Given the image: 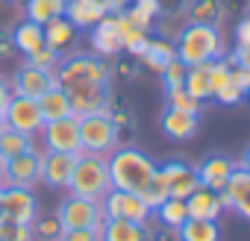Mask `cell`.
Instances as JSON below:
<instances>
[{"instance_id":"7dc6e473","label":"cell","mask_w":250,"mask_h":241,"mask_svg":"<svg viewBox=\"0 0 250 241\" xmlns=\"http://www.w3.org/2000/svg\"><path fill=\"white\" fill-rule=\"evenodd\" d=\"M238 168H244V171L250 174V144H247V150L241 153V162H238Z\"/></svg>"},{"instance_id":"8fae6325","label":"cell","mask_w":250,"mask_h":241,"mask_svg":"<svg viewBox=\"0 0 250 241\" xmlns=\"http://www.w3.org/2000/svg\"><path fill=\"white\" fill-rule=\"evenodd\" d=\"M68 100H71V109L77 118H85V115H97V112H112V91H109V82H91V85H74L65 91Z\"/></svg>"},{"instance_id":"d4e9b609","label":"cell","mask_w":250,"mask_h":241,"mask_svg":"<svg viewBox=\"0 0 250 241\" xmlns=\"http://www.w3.org/2000/svg\"><path fill=\"white\" fill-rule=\"evenodd\" d=\"M12 47L18 50V53H24V56H30V53H36L39 47H44V27L42 24H36V21H21L15 30H12Z\"/></svg>"},{"instance_id":"52a82bcc","label":"cell","mask_w":250,"mask_h":241,"mask_svg":"<svg viewBox=\"0 0 250 241\" xmlns=\"http://www.w3.org/2000/svg\"><path fill=\"white\" fill-rule=\"evenodd\" d=\"M100 206H103V215L112 221V218H118V221H133V223H142V226H147V221H150V206L142 200V194H133V191H118V188H109V194L100 200Z\"/></svg>"},{"instance_id":"e0dca14e","label":"cell","mask_w":250,"mask_h":241,"mask_svg":"<svg viewBox=\"0 0 250 241\" xmlns=\"http://www.w3.org/2000/svg\"><path fill=\"white\" fill-rule=\"evenodd\" d=\"M159 171L165 174V182H168V191H171V197H180V200H186L188 194H194V191L200 188L197 171H194L191 165H186V162H165Z\"/></svg>"},{"instance_id":"603a6c76","label":"cell","mask_w":250,"mask_h":241,"mask_svg":"<svg viewBox=\"0 0 250 241\" xmlns=\"http://www.w3.org/2000/svg\"><path fill=\"white\" fill-rule=\"evenodd\" d=\"M171 59H177V47H174V41L171 39H153L150 36V41H147V47H145V53H142V65L147 68V71H153V74H162V68L171 62Z\"/></svg>"},{"instance_id":"9c48e42d","label":"cell","mask_w":250,"mask_h":241,"mask_svg":"<svg viewBox=\"0 0 250 241\" xmlns=\"http://www.w3.org/2000/svg\"><path fill=\"white\" fill-rule=\"evenodd\" d=\"M39 136H42L44 150L77 153L80 156V118L77 115H68V118H59V120H47Z\"/></svg>"},{"instance_id":"9a60e30c","label":"cell","mask_w":250,"mask_h":241,"mask_svg":"<svg viewBox=\"0 0 250 241\" xmlns=\"http://www.w3.org/2000/svg\"><path fill=\"white\" fill-rule=\"evenodd\" d=\"M74 168H77V153H56V150H44L42 153V180L50 188L68 191Z\"/></svg>"},{"instance_id":"60d3db41","label":"cell","mask_w":250,"mask_h":241,"mask_svg":"<svg viewBox=\"0 0 250 241\" xmlns=\"http://www.w3.org/2000/svg\"><path fill=\"white\" fill-rule=\"evenodd\" d=\"M59 59H62V56H59L56 50H50L47 44H44V47H39L36 53H30V56H27V62H30V65H36V68H44V71H56Z\"/></svg>"},{"instance_id":"74e56055","label":"cell","mask_w":250,"mask_h":241,"mask_svg":"<svg viewBox=\"0 0 250 241\" xmlns=\"http://www.w3.org/2000/svg\"><path fill=\"white\" fill-rule=\"evenodd\" d=\"M186 74H188V65L186 62H180V59H171L165 68H162V82H165V88H180V85H186Z\"/></svg>"},{"instance_id":"f546056e","label":"cell","mask_w":250,"mask_h":241,"mask_svg":"<svg viewBox=\"0 0 250 241\" xmlns=\"http://www.w3.org/2000/svg\"><path fill=\"white\" fill-rule=\"evenodd\" d=\"M124 15H127L133 24H139L142 30L153 33L156 18L162 15V3H159V0H133V3L124 9Z\"/></svg>"},{"instance_id":"4316f807","label":"cell","mask_w":250,"mask_h":241,"mask_svg":"<svg viewBox=\"0 0 250 241\" xmlns=\"http://www.w3.org/2000/svg\"><path fill=\"white\" fill-rule=\"evenodd\" d=\"M186 18H188V24L218 27L224 21V3L221 0H188L186 3Z\"/></svg>"},{"instance_id":"f1b7e54d","label":"cell","mask_w":250,"mask_h":241,"mask_svg":"<svg viewBox=\"0 0 250 241\" xmlns=\"http://www.w3.org/2000/svg\"><path fill=\"white\" fill-rule=\"evenodd\" d=\"M65 9H68V0H24L27 18L36 21V24H42V27L50 24V21H56V18H62Z\"/></svg>"},{"instance_id":"ee69618b","label":"cell","mask_w":250,"mask_h":241,"mask_svg":"<svg viewBox=\"0 0 250 241\" xmlns=\"http://www.w3.org/2000/svg\"><path fill=\"white\" fill-rule=\"evenodd\" d=\"M9 97H12V85L3 80V77H0V112H3L6 109V103H9Z\"/></svg>"},{"instance_id":"ac0fdd59","label":"cell","mask_w":250,"mask_h":241,"mask_svg":"<svg viewBox=\"0 0 250 241\" xmlns=\"http://www.w3.org/2000/svg\"><path fill=\"white\" fill-rule=\"evenodd\" d=\"M197 180L203 188H212V191H224V185L229 182L232 171H235V162L227 159V156H206L197 168Z\"/></svg>"},{"instance_id":"30bf717a","label":"cell","mask_w":250,"mask_h":241,"mask_svg":"<svg viewBox=\"0 0 250 241\" xmlns=\"http://www.w3.org/2000/svg\"><path fill=\"white\" fill-rule=\"evenodd\" d=\"M0 209H3V221L33 223L39 218V197L33 194V188L9 185V188L0 191Z\"/></svg>"},{"instance_id":"6da1fadb","label":"cell","mask_w":250,"mask_h":241,"mask_svg":"<svg viewBox=\"0 0 250 241\" xmlns=\"http://www.w3.org/2000/svg\"><path fill=\"white\" fill-rule=\"evenodd\" d=\"M106 168H109L112 188H118V191H133V194H142L147 188V182L153 180V174L159 171V165L145 150L130 147V144H118L106 156Z\"/></svg>"},{"instance_id":"7c38bea8","label":"cell","mask_w":250,"mask_h":241,"mask_svg":"<svg viewBox=\"0 0 250 241\" xmlns=\"http://www.w3.org/2000/svg\"><path fill=\"white\" fill-rule=\"evenodd\" d=\"M42 153L44 150H36V141L30 150L6 159V180L9 185H21V188H33L39 180H42Z\"/></svg>"},{"instance_id":"ab89813d","label":"cell","mask_w":250,"mask_h":241,"mask_svg":"<svg viewBox=\"0 0 250 241\" xmlns=\"http://www.w3.org/2000/svg\"><path fill=\"white\" fill-rule=\"evenodd\" d=\"M244 97H247V91H244L241 85H235L232 77H229V80L218 88V94H215L212 100H218V103H224V106H235V103H241Z\"/></svg>"},{"instance_id":"b9f144b4","label":"cell","mask_w":250,"mask_h":241,"mask_svg":"<svg viewBox=\"0 0 250 241\" xmlns=\"http://www.w3.org/2000/svg\"><path fill=\"white\" fill-rule=\"evenodd\" d=\"M235 50H247L250 53V15H244L235 24Z\"/></svg>"},{"instance_id":"8d00e7d4","label":"cell","mask_w":250,"mask_h":241,"mask_svg":"<svg viewBox=\"0 0 250 241\" xmlns=\"http://www.w3.org/2000/svg\"><path fill=\"white\" fill-rule=\"evenodd\" d=\"M168 197H171V191H168L165 174H162V171H156V174H153V180L147 182V188L142 191V200L150 206V212H156V209H159V206H162Z\"/></svg>"},{"instance_id":"f907efd6","label":"cell","mask_w":250,"mask_h":241,"mask_svg":"<svg viewBox=\"0 0 250 241\" xmlns=\"http://www.w3.org/2000/svg\"><path fill=\"white\" fill-rule=\"evenodd\" d=\"M0 221H3V209H0Z\"/></svg>"},{"instance_id":"836d02e7","label":"cell","mask_w":250,"mask_h":241,"mask_svg":"<svg viewBox=\"0 0 250 241\" xmlns=\"http://www.w3.org/2000/svg\"><path fill=\"white\" fill-rule=\"evenodd\" d=\"M33 147V136H24V133H18V130H12V127H6L3 133H0V159H12V156H18V153H24V150H30Z\"/></svg>"},{"instance_id":"816d5d0a","label":"cell","mask_w":250,"mask_h":241,"mask_svg":"<svg viewBox=\"0 0 250 241\" xmlns=\"http://www.w3.org/2000/svg\"><path fill=\"white\" fill-rule=\"evenodd\" d=\"M244 68H247V71H250V62H247V65H244Z\"/></svg>"},{"instance_id":"5b68a950","label":"cell","mask_w":250,"mask_h":241,"mask_svg":"<svg viewBox=\"0 0 250 241\" xmlns=\"http://www.w3.org/2000/svg\"><path fill=\"white\" fill-rule=\"evenodd\" d=\"M121 144V133L112 120V112H97L80 118V153L109 156Z\"/></svg>"},{"instance_id":"2e32d148","label":"cell","mask_w":250,"mask_h":241,"mask_svg":"<svg viewBox=\"0 0 250 241\" xmlns=\"http://www.w3.org/2000/svg\"><path fill=\"white\" fill-rule=\"evenodd\" d=\"M221 200H224V209H227V212H235L238 218L250 221V174H247L244 168L235 165L229 182H227L224 191H221Z\"/></svg>"},{"instance_id":"d6a6232c","label":"cell","mask_w":250,"mask_h":241,"mask_svg":"<svg viewBox=\"0 0 250 241\" xmlns=\"http://www.w3.org/2000/svg\"><path fill=\"white\" fill-rule=\"evenodd\" d=\"M153 215L162 221L165 229H180V226L188 221V206H186V200H180V197H168Z\"/></svg>"},{"instance_id":"cb8c5ba5","label":"cell","mask_w":250,"mask_h":241,"mask_svg":"<svg viewBox=\"0 0 250 241\" xmlns=\"http://www.w3.org/2000/svg\"><path fill=\"white\" fill-rule=\"evenodd\" d=\"M115 15H118V30H121L124 53H130V56L142 59V53H145V47H147V41H150V33H147V30H142L139 24H133L124 12H115Z\"/></svg>"},{"instance_id":"5bb4252c","label":"cell","mask_w":250,"mask_h":241,"mask_svg":"<svg viewBox=\"0 0 250 241\" xmlns=\"http://www.w3.org/2000/svg\"><path fill=\"white\" fill-rule=\"evenodd\" d=\"M56 85V74L53 71H44V68H36L30 62H24L15 77H12V91L15 94H24V97H42L44 91H50Z\"/></svg>"},{"instance_id":"d590c367","label":"cell","mask_w":250,"mask_h":241,"mask_svg":"<svg viewBox=\"0 0 250 241\" xmlns=\"http://www.w3.org/2000/svg\"><path fill=\"white\" fill-rule=\"evenodd\" d=\"M165 103H168L171 109H183V112H191V115H200V112H203V100L191 97V94L186 91V85H180V88H165Z\"/></svg>"},{"instance_id":"4fadbf2b","label":"cell","mask_w":250,"mask_h":241,"mask_svg":"<svg viewBox=\"0 0 250 241\" xmlns=\"http://www.w3.org/2000/svg\"><path fill=\"white\" fill-rule=\"evenodd\" d=\"M88 44H91V53L103 56V59H112L118 53H124V41H121V30H118V15L109 12L103 21H97L91 30H88Z\"/></svg>"},{"instance_id":"83f0119b","label":"cell","mask_w":250,"mask_h":241,"mask_svg":"<svg viewBox=\"0 0 250 241\" xmlns=\"http://www.w3.org/2000/svg\"><path fill=\"white\" fill-rule=\"evenodd\" d=\"M39 109H42L44 124H47V120H59V118L74 115V109H71V100H68L65 88H59V85H53L50 91H44V94L39 97Z\"/></svg>"},{"instance_id":"f5cc1de1","label":"cell","mask_w":250,"mask_h":241,"mask_svg":"<svg viewBox=\"0 0 250 241\" xmlns=\"http://www.w3.org/2000/svg\"><path fill=\"white\" fill-rule=\"evenodd\" d=\"M247 15H250V9H247Z\"/></svg>"},{"instance_id":"7402d4cb","label":"cell","mask_w":250,"mask_h":241,"mask_svg":"<svg viewBox=\"0 0 250 241\" xmlns=\"http://www.w3.org/2000/svg\"><path fill=\"white\" fill-rule=\"evenodd\" d=\"M109 12L103 6V0H68V9H65V18L83 33V30H91L97 21H103Z\"/></svg>"},{"instance_id":"484cf974","label":"cell","mask_w":250,"mask_h":241,"mask_svg":"<svg viewBox=\"0 0 250 241\" xmlns=\"http://www.w3.org/2000/svg\"><path fill=\"white\" fill-rule=\"evenodd\" d=\"M100 241H147V226L133 223V221H118V218H106L103 229H100Z\"/></svg>"},{"instance_id":"8992f818","label":"cell","mask_w":250,"mask_h":241,"mask_svg":"<svg viewBox=\"0 0 250 241\" xmlns=\"http://www.w3.org/2000/svg\"><path fill=\"white\" fill-rule=\"evenodd\" d=\"M56 215H59V221H62L65 229H85V226L103 229V223H106L100 200H88V197H77V194H68L59 203Z\"/></svg>"},{"instance_id":"277c9868","label":"cell","mask_w":250,"mask_h":241,"mask_svg":"<svg viewBox=\"0 0 250 241\" xmlns=\"http://www.w3.org/2000/svg\"><path fill=\"white\" fill-rule=\"evenodd\" d=\"M112 188L109 180V168H106V156H91V153H80L77 156V168L71 177L68 191L77 197H88V200H103Z\"/></svg>"},{"instance_id":"bcb514c9","label":"cell","mask_w":250,"mask_h":241,"mask_svg":"<svg viewBox=\"0 0 250 241\" xmlns=\"http://www.w3.org/2000/svg\"><path fill=\"white\" fill-rule=\"evenodd\" d=\"M3 188H9V180H6V162L0 159V191Z\"/></svg>"},{"instance_id":"3957f363","label":"cell","mask_w":250,"mask_h":241,"mask_svg":"<svg viewBox=\"0 0 250 241\" xmlns=\"http://www.w3.org/2000/svg\"><path fill=\"white\" fill-rule=\"evenodd\" d=\"M56 85L59 88H74V85H91V82H109L112 77V68L103 56L97 53H80V50H71L59 59L56 65Z\"/></svg>"},{"instance_id":"681fc988","label":"cell","mask_w":250,"mask_h":241,"mask_svg":"<svg viewBox=\"0 0 250 241\" xmlns=\"http://www.w3.org/2000/svg\"><path fill=\"white\" fill-rule=\"evenodd\" d=\"M12 3H24V0H12Z\"/></svg>"},{"instance_id":"7a4b0ae2","label":"cell","mask_w":250,"mask_h":241,"mask_svg":"<svg viewBox=\"0 0 250 241\" xmlns=\"http://www.w3.org/2000/svg\"><path fill=\"white\" fill-rule=\"evenodd\" d=\"M177 59L186 65H200V62H215L224 56V39L218 27L209 24H186L183 33L174 39Z\"/></svg>"},{"instance_id":"db71d44e","label":"cell","mask_w":250,"mask_h":241,"mask_svg":"<svg viewBox=\"0 0 250 241\" xmlns=\"http://www.w3.org/2000/svg\"><path fill=\"white\" fill-rule=\"evenodd\" d=\"M247 97H250V94H247Z\"/></svg>"},{"instance_id":"e575fe53","label":"cell","mask_w":250,"mask_h":241,"mask_svg":"<svg viewBox=\"0 0 250 241\" xmlns=\"http://www.w3.org/2000/svg\"><path fill=\"white\" fill-rule=\"evenodd\" d=\"M30 226H33V238L36 241H62V235H65V226H62L56 212L53 215H39Z\"/></svg>"},{"instance_id":"1f68e13d","label":"cell","mask_w":250,"mask_h":241,"mask_svg":"<svg viewBox=\"0 0 250 241\" xmlns=\"http://www.w3.org/2000/svg\"><path fill=\"white\" fill-rule=\"evenodd\" d=\"M209 74H212V62L188 65V74H186V91H188L191 97H197V100H212Z\"/></svg>"},{"instance_id":"4dcf8cb0","label":"cell","mask_w":250,"mask_h":241,"mask_svg":"<svg viewBox=\"0 0 250 241\" xmlns=\"http://www.w3.org/2000/svg\"><path fill=\"white\" fill-rule=\"evenodd\" d=\"M180 241H221V226L218 221H197L188 218L180 229H177Z\"/></svg>"},{"instance_id":"ba28073f","label":"cell","mask_w":250,"mask_h":241,"mask_svg":"<svg viewBox=\"0 0 250 241\" xmlns=\"http://www.w3.org/2000/svg\"><path fill=\"white\" fill-rule=\"evenodd\" d=\"M6 127L24 133V136H39L42 127H44V118H42V109H39V100L36 97H24V94H12L6 109Z\"/></svg>"},{"instance_id":"7bdbcfd3","label":"cell","mask_w":250,"mask_h":241,"mask_svg":"<svg viewBox=\"0 0 250 241\" xmlns=\"http://www.w3.org/2000/svg\"><path fill=\"white\" fill-rule=\"evenodd\" d=\"M62 241H100V229L85 226V229H65Z\"/></svg>"},{"instance_id":"f35d334b","label":"cell","mask_w":250,"mask_h":241,"mask_svg":"<svg viewBox=\"0 0 250 241\" xmlns=\"http://www.w3.org/2000/svg\"><path fill=\"white\" fill-rule=\"evenodd\" d=\"M0 241H36L30 223H12V221H0Z\"/></svg>"},{"instance_id":"f6af8a7d","label":"cell","mask_w":250,"mask_h":241,"mask_svg":"<svg viewBox=\"0 0 250 241\" xmlns=\"http://www.w3.org/2000/svg\"><path fill=\"white\" fill-rule=\"evenodd\" d=\"M133 3V0H103V6H106V12H124Z\"/></svg>"},{"instance_id":"ffe728a7","label":"cell","mask_w":250,"mask_h":241,"mask_svg":"<svg viewBox=\"0 0 250 241\" xmlns=\"http://www.w3.org/2000/svg\"><path fill=\"white\" fill-rule=\"evenodd\" d=\"M186 206H188V218H197V221H218L227 209H224V200H221V191H212V188H197L194 194L186 197Z\"/></svg>"},{"instance_id":"d6986e66","label":"cell","mask_w":250,"mask_h":241,"mask_svg":"<svg viewBox=\"0 0 250 241\" xmlns=\"http://www.w3.org/2000/svg\"><path fill=\"white\" fill-rule=\"evenodd\" d=\"M162 133L174 141H188L194 139L197 133V124H200V115H191V112H183V109H165L162 112Z\"/></svg>"},{"instance_id":"44dd1931","label":"cell","mask_w":250,"mask_h":241,"mask_svg":"<svg viewBox=\"0 0 250 241\" xmlns=\"http://www.w3.org/2000/svg\"><path fill=\"white\" fill-rule=\"evenodd\" d=\"M77 41H80V30H77L65 15L56 18V21H50V24H44V44H47L50 50H56L59 56L71 53V50L77 47Z\"/></svg>"},{"instance_id":"c3c4849f","label":"cell","mask_w":250,"mask_h":241,"mask_svg":"<svg viewBox=\"0 0 250 241\" xmlns=\"http://www.w3.org/2000/svg\"><path fill=\"white\" fill-rule=\"evenodd\" d=\"M3 130H6V115L0 112V133H3Z\"/></svg>"}]
</instances>
